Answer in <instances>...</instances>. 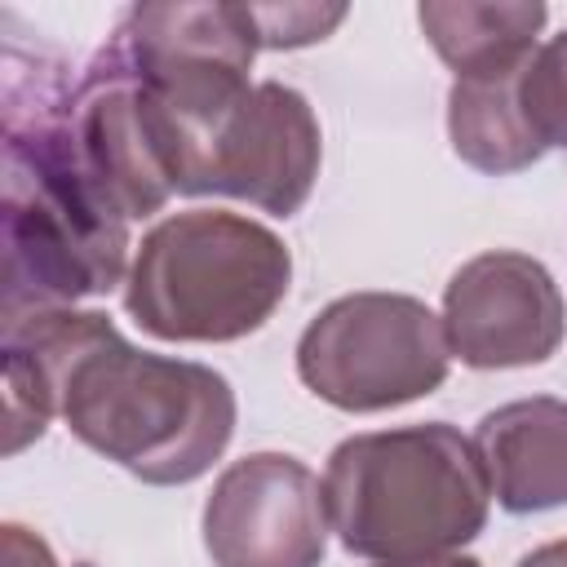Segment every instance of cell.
Returning a JSON list of instances; mask_svg holds the SVG:
<instances>
[{"instance_id": "277c9868", "label": "cell", "mask_w": 567, "mask_h": 567, "mask_svg": "<svg viewBox=\"0 0 567 567\" xmlns=\"http://www.w3.org/2000/svg\"><path fill=\"white\" fill-rule=\"evenodd\" d=\"M288 244L226 208H186L155 221L128 266L124 310L155 341H239L288 297Z\"/></svg>"}, {"instance_id": "30bf717a", "label": "cell", "mask_w": 567, "mask_h": 567, "mask_svg": "<svg viewBox=\"0 0 567 567\" xmlns=\"http://www.w3.org/2000/svg\"><path fill=\"white\" fill-rule=\"evenodd\" d=\"M71 120L93 182L128 221L159 213L177 195L168 124L159 106L97 53L75 80Z\"/></svg>"}, {"instance_id": "5b68a950", "label": "cell", "mask_w": 567, "mask_h": 567, "mask_svg": "<svg viewBox=\"0 0 567 567\" xmlns=\"http://www.w3.org/2000/svg\"><path fill=\"white\" fill-rule=\"evenodd\" d=\"M261 53L252 4H128L106 44L102 62L124 71L164 115L173 182L182 151L213 128L252 84L248 71Z\"/></svg>"}, {"instance_id": "9a60e30c", "label": "cell", "mask_w": 567, "mask_h": 567, "mask_svg": "<svg viewBox=\"0 0 567 567\" xmlns=\"http://www.w3.org/2000/svg\"><path fill=\"white\" fill-rule=\"evenodd\" d=\"M261 49H306L346 22V4H252Z\"/></svg>"}, {"instance_id": "5bb4252c", "label": "cell", "mask_w": 567, "mask_h": 567, "mask_svg": "<svg viewBox=\"0 0 567 567\" xmlns=\"http://www.w3.org/2000/svg\"><path fill=\"white\" fill-rule=\"evenodd\" d=\"M518 111L540 151H567V27L540 40L523 62Z\"/></svg>"}, {"instance_id": "2e32d148", "label": "cell", "mask_w": 567, "mask_h": 567, "mask_svg": "<svg viewBox=\"0 0 567 567\" xmlns=\"http://www.w3.org/2000/svg\"><path fill=\"white\" fill-rule=\"evenodd\" d=\"M0 567H62L49 549V540L22 523L0 527Z\"/></svg>"}, {"instance_id": "ac0fdd59", "label": "cell", "mask_w": 567, "mask_h": 567, "mask_svg": "<svg viewBox=\"0 0 567 567\" xmlns=\"http://www.w3.org/2000/svg\"><path fill=\"white\" fill-rule=\"evenodd\" d=\"M372 567H483L470 554H443V558H408V563H372Z\"/></svg>"}, {"instance_id": "4fadbf2b", "label": "cell", "mask_w": 567, "mask_h": 567, "mask_svg": "<svg viewBox=\"0 0 567 567\" xmlns=\"http://www.w3.org/2000/svg\"><path fill=\"white\" fill-rule=\"evenodd\" d=\"M527 62V58H523ZM518 66L452 80L447 89V142L461 164L487 177H509L545 159L518 111Z\"/></svg>"}, {"instance_id": "8992f818", "label": "cell", "mask_w": 567, "mask_h": 567, "mask_svg": "<svg viewBox=\"0 0 567 567\" xmlns=\"http://www.w3.org/2000/svg\"><path fill=\"white\" fill-rule=\"evenodd\" d=\"M443 315L408 292H346L297 337L301 385L337 412H390L447 381Z\"/></svg>"}, {"instance_id": "9c48e42d", "label": "cell", "mask_w": 567, "mask_h": 567, "mask_svg": "<svg viewBox=\"0 0 567 567\" xmlns=\"http://www.w3.org/2000/svg\"><path fill=\"white\" fill-rule=\"evenodd\" d=\"M443 332L452 359L474 372L532 368L558 354L567 337V306L540 257L492 248L447 279Z\"/></svg>"}, {"instance_id": "3957f363", "label": "cell", "mask_w": 567, "mask_h": 567, "mask_svg": "<svg viewBox=\"0 0 567 567\" xmlns=\"http://www.w3.org/2000/svg\"><path fill=\"white\" fill-rule=\"evenodd\" d=\"M323 505L341 549L372 563L461 554L492 509L474 439L447 421L350 434L328 452Z\"/></svg>"}, {"instance_id": "e0dca14e", "label": "cell", "mask_w": 567, "mask_h": 567, "mask_svg": "<svg viewBox=\"0 0 567 567\" xmlns=\"http://www.w3.org/2000/svg\"><path fill=\"white\" fill-rule=\"evenodd\" d=\"M518 567H567V536L549 540V545H536L532 554L518 558Z\"/></svg>"}, {"instance_id": "7a4b0ae2", "label": "cell", "mask_w": 567, "mask_h": 567, "mask_svg": "<svg viewBox=\"0 0 567 567\" xmlns=\"http://www.w3.org/2000/svg\"><path fill=\"white\" fill-rule=\"evenodd\" d=\"M62 62L4 49V315L106 297L128 279V217L93 182Z\"/></svg>"}, {"instance_id": "52a82bcc", "label": "cell", "mask_w": 567, "mask_h": 567, "mask_svg": "<svg viewBox=\"0 0 567 567\" xmlns=\"http://www.w3.org/2000/svg\"><path fill=\"white\" fill-rule=\"evenodd\" d=\"M323 164V133L310 97L284 80L252 84L177 164V195H226L270 217L306 208Z\"/></svg>"}, {"instance_id": "8fae6325", "label": "cell", "mask_w": 567, "mask_h": 567, "mask_svg": "<svg viewBox=\"0 0 567 567\" xmlns=\"http://www.w3.org/2000/svg\"><path fill=\"white\" fill-rule=\"evenodd\" d=\"M474 452L505 514L567 505V399L532 394L492 408L474 430Z\"/></svg>"}, {"instance_id": "6da1fadb", "label": "cell", "mask_w": 567, "mask_h": 567, "mask_svg": "<svg viewBox=\"0 0 567 567\" xmlns=\"http://www.w3.org/2000/svg\"><path fill=\"white\" fill-rule=\"evenodd\" d=\"M0 328L9 456L62 416L89 452L133 478L182 487L235 439L239 403L217 368L137 350L102 310L44 306L4 315Z\"/></svg>"}, {"instance_id": "7c38bea8", "label": "cell", "mask_w": 567, "mask_h": 567, "mask_svg": "<svg viewBox=\"0 0 567 567\" xmlns=\"http://www.w3.org/2000/svg\"><path fill=\"white\" fill-rule=\"evenodd\" d=\"M416 22L430 49L452 66L456 80L509 71L540 44L549 9L536 0H501V4H470V0H425L416 4Z\"/></svg>"}, {"instance_id": "ba28073f", "label": "cell", "mask_w": 567, "mask_h": 567, "mask_svg": "<svg viewBox=\"0 0 567 567\" xmlns=\"http://www.w3.org/2000/svg\"><path fill=\"white\" fill-rule=\"evenodd\" d=\"M199 532L213 567H319L332 532L323 478L288 452H248L217 474Z\"/></svg>"}]
</instances>
